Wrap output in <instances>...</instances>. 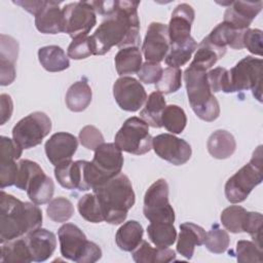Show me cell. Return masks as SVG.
I'll use <instances>...</instances> for the list:
<instances>
[{"label":"cell","instance_id":"1","mask_svg":"<svg viewBox=\"0 0 263 263\" xmlns=\"http://www.w3.org/2000/svg\"><path fill=\"white\" fill-rule=\"evenodd\" d=\"M138 1L116 0L115 10L101 23L90 36L95 55L107 53L113 46H138L141 41Z\"/></svg>","mask_w":263,"mask_h":263},{"label":"cell","instance_id":"2","mask_svg":"<svg viewBox=\"0 0 263 263\" xmlns=\"http://www.w3.org/2000/svg\"><path fill=\"white\" fill-rule=\"evenodd\" d=\"M42 211L33 202L22 201L1 190L0 242L13 240L42 225Z\"/></svg>","mask_w":263,"mask_h":263},{"label":"cell","instance_id":"3","mask_svg":"<svg viewBox=\"0 0 263 263\" xmlns=\"http://www.w3.org/2000/svg\"><path fill=\"white\" fill-rule=\"evenodd\" d=\"M92 191L100 201L105 221L112 225L121 224L136 201L132 183L121 173L92 188Z\"/></svg>","mask_w":263,"mask_h":263},{"label":"cell","instance_id":"4","mask_svg":"<svg viewBox=\"0 0 263 263\" xmlns=\"http://www.w3.org/2000/svg\"><path fill=\"white\" fill-rule=\"evenodd\" d=\"M189 104L195 115L206 122L216 120L220 115V105L208 82L206 71L189 65L184 71Z\"/></svg>","mask_w":263,"mask_h":263},{"label":"cell","instance_id":"5","mask_svg":"<svg viewBox=\"0 0 263 263\" xmlns=\"http://www.w3.org/2000/svg\"><path fill=\"white\" fill-rule=\"evenodd\" d=\"M123 166L122 151L114 143H103L95 150L91 161L84 162V185L86 190L116 177Z\"/></svg>","mask_w":263,"mask_h":263},{"label":"cell","instance_id":"6","mask_svg":"<svg viewBox=\"0 0 263 263\" xmlns=\"http://www.w3.org/2000/svg\"><path fill=\"white\" fill-rule=\"evenodd\" d=\"M61 254L77 263H93L101 259V248L86 239L83 231L72 223L62 225L58 231Z\"/></svg>","mask_w":263,"mask_h":263},{"label":"cell","instance_id":"7","mask_svg":"<svg viewBox=\"0 0 263 263\" xmlns=\"http://www.w3.org/2000/svg\"><path fill=\"white\" fill-rule=\"evenodd\" d=\"M262 180V146H259L254 151L250 162L227 180L224 188L227 200L231 203L243 201Z\"/></svg>","mask_w":263,"mask_h":263},{"label":"cell","instance_id":"8","mask_svg":"<svg viewBox=\"0 0 263 263\" xmlns=\"http://www.w3.org/2000/svg\"><path fill=\"white\" fill-rule=\"evenodd\" d=\"M262 59L248 55L228 71L229 91L251 89L253 96L262 102Z\"/></svg>","mask_w":263,"mask_h":263},{"label":"cell","instance_id":"9","mask_svg":"<svg viewBox=\"0 0 263 263\" xmlns=\"http://www.w3.org/2000/svg\"><path fill=\"white\" fill-rule=\"evenodd\" d=\"M149 125L140 117L127 118L115 135L114 144L121 150L135 155H143L152 149Z\"/></svg>","mask_w":263,"mask_h":263},{"label":"cell","instance_id":"10","mask_svg":"<svg viewBox=\"0 0 263 263\" xmlns=\"http://www.w3.org/2000/svg\"><path fill=\"white\" fill-rule=\"evenodd\" d=\"M143 214L150 223L174 224L175 211L168 201V185L164 179H158L147 189Z\"/></svg>","mask_w":263,"mask_h":263},{"label":"cell","instance_id":"11","mask_svg":"<svg viewBox=\"0 0 263 263\" xmlns=\"http://www.w3.org/2000/svg\"><path fill=\"white\" fill-rule=\"evenodd\" d=\"M50 130L51 120L48 115L36 111L22 118L13 126L12 138L23 149H30L41 144Z\"/></svg>","mask_w":263,"mask_h":263},{"label":"cell","instance_id":"12","mask_svg":"<svg viewBox=\"0 0 263 263\" xmlns=\"http://www.w3.org/2000/svg\"><path fill=\"white\" fill-rule=\"evenodd\" d=\"M65 33L72 39L87 36L97 24V16L91 2L78 1L66 4L63 8Z\"/></svg>","mask_w":263,"mask_h":263},{"label":"cell","instance_id":"13","mask_svg":"<svg viewBox=\"0 0 263 263\" xmlns=\"http://www.w3.org/2000/svg\"><path fill=\"white\" fill-rule=\"evenodd\" d=\"M113 97L120 109L128 112L138 111L148 98L142 83L129 76L119 77L114 82Z\"/></svg>","mask_w":263,"mask_h":263},{"label":"cell","instance_id":"14","mask_svg":"<svg viewBox=\"0 0 263 263\" xmlns=\"http://www.w3.org/2000/svg\"><path fill=\"white\" fill-rule=\"evenodd\" d=\"M152 148L157 156L174 165L185 164L192 154L189 143L173 134H160L154 137Z\"/></svg>","mask_w":263,"mask_h":263},{"label":"cell","instance_id":"15","mask_svg":"<svg viewBox=\"0 0 263 263\" xmlns=\"http://www.w3.org/2000/svg\"><path fill=\"white\" fill-rule=\"evenodd\" d=\"M171 41L167 26L162 23L152 22L146 32L142 51L146 62L160 63L170 50Z\"/></svg>","mask_w":263,"mask_h":263},{"label":"cell","instance_id":"16","mask_svg":"<svg viewBox=\"0 0 263 263\" xmlns=\"http://www.w3.org/2000/svg\"><path fill=\"white\" fill-rule=\"evenodd\" d=\"M78 147V140L72 134L59 132L53 134L45 143L44 149L47 159L54 165L72 159Z\"/></svg>","mask_w":263,"mask_h":263},{"label":"cell","instance_id":"17","mask_svg":"<svg viewBox=\"0 0 263 263\" xmlns=\"http://www.w3.org/2000/svg\"><path fill=\"white\" fill-rule=\"evenodd\" d=\"M261 9L262 1H230L224 12L223 22L239 31H246Z\"/></svg>","mask_w":263,"mask_h":263},{"label":"cell","instance_id":"18","mask_svg":"<svg viewBox=\"0 0 263 263\" xmlns=\"http://www.w3.org/2000/svg\"><path fill=\"white\" fill-rule=\"evenodd\" d=\"M195 12L191 5L181 3L176 6L167 26L171 44L185 41L191 37L190 32Z\"/></svg>","mask_w":263,"mask_h":263},{"label":"cell","instance_id":"19","mask_svg":"<svg viewBox=\"0 0 263 263\" xmlns=\"http://www.w3.org/2000/svg\"><path fill=\"white\" fill-rule=\"evenodd\" d=\"M25 238L34 262H43L49 259L57 247L54 233L41 227L28 233Z\"/></svg>","mask_w":263,"mask_h":263},{"label":"cell","instance_id":"20","mask_svg":"<svg viewBox=\"0 0 263 263\" xmlns=\"http://www.w3.org/2000/svg\"><path fill=\"white\" fill-rule=\"evenodd\" d=\"M0 84L9 85L15 79V61L18 55L17 41L7 35L0 36Z\"/></svg>","mask_w":263,"mask_h":263},{"label":"cell","instance_id":"21","mask_svg":"<svg viewBox=\"0 0 263 263\" xmlns=\"http://www.w3.org/2000/svg\"><path fill=\"white\" fill-rule=\"evenodd\" d=\"M60 2L46 1L43 8L35 15V27L42 34L65 32V22Z\"/></svg>","mask_w":263,"mask_h":263},{"label":"cell","instance_id":"22","mask_svg":"<svg viewBox=\"0 0 263 263\" xmlns=\"http://www.w3.org/2000/svg\"><path fill=\"white\" fill-rule=\"evenodd\" d=\"M206 236L205 230L192 222L180 224V233L177 241V252L190 260L193 257L196 246H202Z\"/></svg>","mask_w":263,"mask_h":263},{"label":"cell","instance_id":"23","mask_svg":"<svg viewBox=\"0 0 263 263\" xmlns=\"http://www.w3.org/2000/svg\"><path fill=\"white\" fill-rule=\"evenodd\" d=\"M83 164L84 160H69L57 165L54 167V177L59 184L68 190L77 189L79 191H85Z\"/></svg>","mask_w":263,"mask_h":263},{"label":"cell","instance_id":"24","mask_svg":"<svg viewBox=\"0 0 263 263\" xmlns=\"http://www.w3.org/2000/svg\"><path fill=\"white\" fill-rule=\"evenodd\" d=\"M246 31H239L229 24L222 22L211 31L206 39L213 45L222 49H226V46H230L233 49H242V37Z\"/></svg>","mask_w":263,"mask_h":263},{"label":"cell","instance_id":"25","mask_svg":"<svg viewBox=\"0 0 263 263\" xmlns=\"http://www.w3.org/2000/svg\"><path fill=\"white\" fill-rule=\"evenodd\" d=\"M26 191L33 203L41 205L51 200L54 192V184L51 178L45 175L43 170H40L30 180Z\"/></svg>","mask_w":263,"mask_h":263},{"label":"cell","instance_id":"26","mask_svg":"<svg viewBox=\"0 0 263 263\" xmlns=\"http://www.w3.org/2000/svg\"><path fill=\"white\" fill-rule=\"evenodd\" d=\"M133 259L137 263H167L176 259V253L170 248H152L146 240L132 252Z\"/></svg>","mask_w":263,"mask_h":263},{"label":"cell","instance_id":"27","mask_svg":"<svg viewBox=\"0 0 263 263\" xmlns=\"http://www.w3.org/2000/svg\"><path fill=\"white\" fill-rule=\"evenodd\" d=\"M206 148L214 158L226 159L234 153L236 142L232 134L225 129H218L209 137Z\"/></svg>","mask_w":263,"mask_h":263},{"label":"cell","instance_id":"28","mask_svg":"<svg viewBox=\"0 0 263 263\" xmlns=\"http://www.w3.org/2000/svg\"><path fill=\"white\" fill-rule=\"evenodd\" d=\"M144 229L140 222L130 220L119 227L115 235L117 247L124 252H133L143 240Z\"/></svg>","mask_w":263,"mask_h":263},{"label":"cell","instance_id":"29","mask_svg":"<svg viewBox=\"0 0 263 263\" xmlns=\"http://www.w3.org/2000/svg\"><path fill=\"white\" fill-rule=\"evenodd\" d=\"M38 60L48 72H61L69 68L70 61L64 49L58 45H47L39 48Z\"/></svg>","mask_w":263,"mask_h":263},{"label":"cell","instance_id":"30","mask_svg":"<svg viewBox=\"0 0 263 263\" xmlns=\"http://www.w3.org/2000/svg\"><path fill=\"white\" fill-rule=\"evenodd\" d=\"M92 91L85 80L74 82L67 90L65 102L69 110L73 112H82L90 104Z\"/></svg>","mask_w":263,"mask_h":263},{"label":"cell","instance_id":"31","mask_svg":"<svg viewBox=\"0 0 263 263\" xmlns=\"http://www.w3.org/2000/svg\"><path fill=\"white\" fill-rule=\"evenodd\" d=\"M115 68L117 74L122 76L136 74L142 66V53L138 46H129L120 48L116 53Z\"/></svg>","mask_w":263,"mask_h":263},{"label":"cell","instance_id":"32","mask_svg":"<svg viewBox=\"0 0 263 263\" xmlns=\"http://www.w3.org/2000/svg\"><path fill=\"white\" fill-rule=\"evenodd\" d=\"M166 103L164 97L159 91H153L146 100L144 108L140 111L141 118L150 126L159 128L161 124V116Z\"/></svg>","mask_w":263,"mask_h":263},{"label":"cell","instance_id":"33","mask_svg":"<svg viewBox=\"0 0 263 263\" xmlns=\"http://www.w3.org/2000/svg\"><path fill=\"white\" fill-rule=\"evenodd\" d=\"M1 257L3 263H29L33 261L31 252L25 237L1 243Z\"/></svg>","mask_w":263,"mask_h":263},{"label":"cell","instance_id":"34","mask_svg":"<svg viewBox=\"0 0 263 263\" xmlns=\"http://www.w3.org/2000/svg\"><path fill=\"white\" fill-rule=\"evenodd\" d=\"M196 48V52L190 65L204 71L211 69L217 63V61L223 58L226 53V49H222L213 45L206 39V37L202 39V41Z\"/></svg>","mask_w":263,"mask_h":263},{"label":"cell","instance_id":"35","mask_svg":"<svg viewBox=\"0 0 263 263\" xmlns=\"http://www.w3.org/2000/svg\"><path fill=\"white\" fill-rule=\"evenodd\" d=\"M196 47L197 43L192 37L182 42L172 43L164 62L168 67L180 68L188 63Z\"/></svg>","mask_w":263,"mask_h":263},{"label":"cell","instance_id":"36","mask_svg":"<svg viewBox=\"0 0 263 263\" xmlns=\"http://www.w3.org/2000/svg\"><path fill=\"white\" fill-rule=\"evenodd\" d=\"M147 233L156 248H170L177 238V231L173 223H150Z\"/></svg>","mask_w":263,"mask_h":263},{"label":"cell","instance_id":"37","mask_svg":"<svg viewBox=\"0 0 263 263\" xmlns=\"http://www.w3.org/2000/svg\"><path fill=\"white\" fill-rule=\"evenodd\" d=\"M77 209L80 216L90 223H101L105 221L102 206L95 193H87L80 197Z\"/></svg>","mask_w":263,"mask_h":263},{"label":"cell","instance_id":"38","mask_svg":"<svg viewBox=\"0 0 263 263\" xmlns=\"http://www.w3.org/2000/svg\"><path fill=\"white\" fill-rule=\"evenodd\" d=\"M161 124L173 135L181 134L187 124V116L185 111L177 105L166 106L162 112Z\"/></svg>","mask_w":263,"mask_h":263},{"label":"cell","instance_id":"39","mask_svg":"<svg viewBox=\"0 0 263 263\" xmlns=\"http://www.w3.org/2000/svg\"><path fill=\"white\" fill-rule=\"evenodd\" d=\"M248 212L240 205H230L221 213L220 220L226 230L232 233L243 232V226Z\"/></svg>","mask_w":263,"mask_h":263},{"label":"cell","instance_id":"40","mask_svg":"<svg viewBox=\"0 0 263 263\" xmlns=\"http://www.w3.org/2000/svg\"><path fill=\"white\" fill-rule=\"evenodd\" d=\"M46 213L47 217L53 222L64 223L73 216L74 206L68 198L59 196L48 202Z\"/></svg>","mask_w":263,"mask_h":263},{"label":"cell","instance_id":"41","mask_svg":"<svg viewBox=\"0 0 263 263\" xmlns=\"http://www.w3.org/2000/svg\"><path fill=\"white\" fill-rule=\"evenodd\" d=\"M230 243V238L226 230L222 229L219 224L212 225L211 229L206 232V236L204 239L205 248L214 254H222L224 253Z\"/></svg>","mask_w":263,"mask_h":263},{"label":"cell","instance_id":"42","mask_svg":"<svg viewBox=\"0 0 263 263\" xmlns=\"http://www.w3.org/2000/svg\"><path fill=\"white\" fill-rule=\"evenodd\" d=\"M182 86V70L180 68L167 67L162 71L161 77L155 83V88L162 95L176 92Z\"/></svg>","mask_w":263,"mask_h":263},{"label":"cell","instance_id":"43","mask_svg":"<svg viewBox=\"0 0 263 263\" xmlns=\"http://www.w3.org/2000/svg\"><path fill=\"white\" fill-rule=\"evenodd\" d=\"M238 262H255L262 263V249H260L254 241L250 240H238L236 242L235 254Z\"/></svg>","mask_w":263,"mask_h":263},{"label":"cell","instance_id":"44","mask_svg":"<svg viewBox=\"0 0 263 263\" xmlns=\"http://www.w3.org/2000/svg\"><path fill=\"white\" fill-rule=\"evenodd\" d=\"M40 170H42V168L35 161H32L29 159L20 160L14 186L20 190H27L30 180Z\"/></svg>","mask_w":263,"mask_h":263},{"label":"cell","instance_id":"45","mask_svg":"<svg viewBox=\"0 0 263 263\" xmlns=\"http://www.w3.org/2000/svg\"><path fill=\"white\" fill-rule=\"evenodd\" d=\"M68 57L73 60L86 59L93 54L90 36L78 37L72 40L67 49Z\"/></svg>","mask_w":263,"mask_h":263},{"label":"cell","instance_id":"46","mask_svg":"<svg viewBox=\"0 0 263 263\" xmlns=\"http://www.w3.org/2000/svg\"><path fill=\"white\" fill-rule=\"evenodd\" d=\"M208 82L212 92L224 91L229 93V76L228 70L223 67H217L206 72Z\"/></svg>","mask_w":263,"mask_h":263},{"label":"cell","instance_id":"47","mask_svg":"<svg viewBox=\"0 0 263 263\" xmlns=\"http://www.w3.org/2000/svg\"><path fill=\"white\" fill-rule=\"evenodd\" d=\"M262 222L263 218L260 213L257 212H248L247 219L243 226V232H248L253 238L254 242L260 248H263L262 245Z\"/></svg>","mask_w":263,"mask_h":263},{"label":"cell","instance_id":"48","mask_svg":"<svg viewBox=\"0 0 263 263\" xmlns=\"http://www.w3.org/2000/svg\"><path fill=\"white\" fill-rule=\"evenodd\" d=\"M78 139L84 148L93 151L104 143V137L102 133L93 125L83 126L79 132Z\"/></svg>","mask_w":263,"mask_h":263},{"label":"cell","instance_id":"49","mask_svg":"<svg viewBox=\"0 0 263 263\" xmlns=\"http://www.w3.org/2000/svg\"><path fill=\"white\" fill-rule=\"evenodd\" d=\"M162 71L163 69L159 63L145 62L144 64H142L137 75L141 82L145 84H152L156 83L159 80Z\"/></svg>","mask_w":263,"mask_h":263},{"label":"cell","instance_id":"50","mask_svg":"<svg viewBox=\"0 0 263 263\" xmlns=\"http://www.w3.org/2000/svg\"><path fill=\"white\" fill-rule=\"evenodd\" d=\"M23 148L8 137L2 136L0 139V161L16 160L22 156Z\"/></svg>","mask_w":263,"mask_h":263},{"label":"cell","instance_id":"51","mask_svg":"<svg viewBox=\"0 0 263 263\" xmlns=\"http://www.w3.org/2000/svg\"><path fill=\"white\" fill-rule=\"evenodd\" d=\"M262 31L259 29H248L242 37L243 47L256 55H262Z\"/></svg>","mask_w":263,"mask_h":263},{"label":"cell","instance_id":"52","mask_svg":"<svg viewBox=\"0 0 263 263\" xmlns=\"http://www.w3.org/2000/svg\"><path fill=\"white\" fill-rule=\"evenodd\" d=\"M18 170V163L15 160L0 161V187L4 189L5 187L14 185L16 175Z\"/></svg>","mask_w":263,"mask_h":263},{"label":"cell","instance_id":"53","mask_svg":"<svg viewBox=\"0 0 263 263\" xmlns=\"http://www.w3.org/2000/svg\"><path fill=\"white\" fill-rule=\"evenodd\" d=\"M0 102H1V124H4L11 117V114L13 111V104L10 96L6 93H2L0 96Z\"/></svg>","mask_w":263,"mask_h":263},{"label":"cell","instance_id":"54","mask_svg":"<svg viewBox=\"0 0 263 263\" xmlns=\"http://www.w3.org/2000/svg\"><path fill=\"white\" fill-rule=\"evenodd\" d=\"M46 1L43 0H39V1H13L14 4L21 6L22 8H24L25 10H27L28 12H30L33 15H36L45 5Z\"/></svg>","mask_w":263,"mask_h":263}]
</instances>
